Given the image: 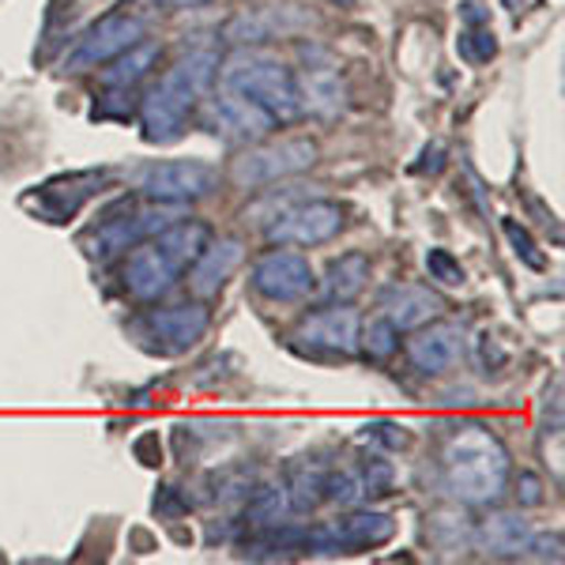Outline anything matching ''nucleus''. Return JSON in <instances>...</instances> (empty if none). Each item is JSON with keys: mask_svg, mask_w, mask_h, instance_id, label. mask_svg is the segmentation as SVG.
Returning a JSON list of instances; mask_svg holds the SVG:
<instances>
[{"mask_svg": "<svg viewBox=\"0 0 565 565\" xmlns=\"http://www.w3.org/2000/svg\"><path fill=\"white\" fill-rule=\"evenodd\" d=\"M441 482L463 505H490L509 487V452L487 426H460L445 437Z\"/></svg>", "mask_w": 565, "mask_h": 565, "instance_id": "1", "label": "nucleus"}, {"mask_svg": "<svg viewBox=\"0 0 565 565\" xmlns=\"http://www.w3.org/2000/svg\"><path fill=\"white\" fill-rule=\"evenodd\" d=\"M218 61L215 53L200 50L181 57L167 76L154 84L140 103V129L148 143H174L185 136L189 117L204 103L207 87H212Z\"/></svg>", "mask_w": 565, "mask_h": 565, "instance_id": "2", "label": "nucleus"}, {"mask_svg": "<svg viewBox=\"0 0 565 565\" xmlns=\"http://www.w3.org/2000/svg\"><path fill=\"white\" fill-rule=\"evenodd\" d=\"M226 90H238L249 103H257L271 121H295L302 114V98H298V76L282 61L268 53H234L223 68Z\"/></svg>", "mask_w": 565, "mask_h": 565, "instance_id": "3", "label": "nucleus"}, {"mask_svg": "<svg viewBox=\"0 0 565 565\" xmlns=\"http://www.w3.org/2000/svg\"><path fill=\"white\" fill-rule=\"evenodd\" d=\"M181 215H185L181 204H159V207H148V212H132V204L125 200L121 215L103 218L95 231H87L84 238H79V245H84V253L90 260H114V257H121V253H129L132 245L154 238L162 226L178 223Z\"/></svg>", "mask_w": 565, "mask_h": 565, "instance_id": "4", "label": "nucleus"}, {"mask_svg": "<svg viewBox=\"0 0 565 565\" xmlns=\"http://www.w3.org/2000/svg\"><path fill=\"white\" fill-rule=\"evenodd\" d=\"M140 193L151 200V204H196V200H207L218 189V170L212 162L200 159H174V162H154V167L140 170L136 178Z\"/></svg>", "mask_w": 565, "mask_h": 565, "instance_id": "5", "label": "nucleus"}, {"mask_svg": "<svg viewBox=\"0 0 565 565\" xmlns=\"http://www.w3.org/2000/svg\"><path fill=\"white\" fill-rule=\"evenodd\" d=\"M313 162H317V143L298 136V140L268 143V148H253L238 154L231 162V181L238 189H257V185H271L279 178L302 174Z\"/></svg>", "mask_w": 565, "mask_h": 565, "instance_id": "6", "label": "nucleus"}, {"mask_svg": "<svg viewBox=\"0 0 565 565\" xmlns=\"http://www.w3.org/2000/svg\"><path fill=\"white\" fill-rule=\"evenodd\" d=\"M148 39V20L132 12H109L106 20H98L84 39L76 42V50L65 57V72H87V68H103L114 57H121L125 50L140 45Z\"/></svg>", "mask_w": 565, "mask_h": 565, "instance_id": "7", "label": "nucleus"}, {"mask_svg": "<svg viewBox=\"0 0 565 565\" xmlns=\"http://www.w3.org/2000/svg\"><path fill=\"white\" fill-rule=\"evenodd\" d=\"M343 223H348V212L335 200H302L271 215L264 234L271 245H324L343 231Z\"/></svg>", "mask_w": 565, "mask_h": 565, "instance_id": "8", "label": "nucleus"}, {"mask_svg": "<svg viewBox=\"0 0 565 565\" xmlns=\"http://www.w3.org/2000/svg\"><path fill=\"white\" fill-rule=\"evenodd\" d=\"M396 535V521L388 513H351L343 521L321 524L306 532V551L317 554H359L388 543Z\"/></svg>", "mask_w": 565, "mask_h": 565, "instance_id": "9", "label": "nucleus"}, {"mask_svg": "<svg viewBox=\"0 0 565 565\" xmlns=\"http://www.w3.org/2000/svg\"><path fill=\"white\" fill-rule=\"evenodd\" d=\"M249 287L257 290L260 298H268V302H302V298L313 295L317 276H313V264H309L302 253L276 249V253H264V257L253 264Z\"/></svg>", "mask_w": 565, "mask_h": 565, "instance_id": "10", "label": "nucleus"}, {"mask_svg": "<svg viewBox=\"0 0 565 565\" xmlns=\"http://www.w3.org/2000/svg\"><path fill=\"white\" fill-rule=\"evenodd\" d=\"M106 178H109L106 170H76V174L53 178L34 189V193H26L23 207H31V212L45 218V223H68L90 196L103 193Z\"/></svg>", "mask_w": 565, "mask_h": 565, "instance_id": "11", "label": "nucleus"}, {"mask_svg": "<svg viewBox=\"0 0 565 565\" xmlns=\"http://www.w3.org/2000/svg\"><path fill=\"white\" fill-rule=\"evenodd\" d=\"M407 359L418 373L426 377H445L463 362V332L449 321H426L415 328V335L407 340Z\"/></svg>", "mask_w": 565, "mask_h": 565, "instance_id": "12", "label": "nucleus"}, {"mask_svg": "<svg viewBox=\"0 0 565 565\" xmlns=\"http://www.w3.org/2000/svg\"><path fill=\"white\" fill-rule=\"evenodd\" d=\"M204 125L215 136H223V140L253 143V140H264L276 121H271L257 103H249L245 95H238V90L223 87V95L204 106Z\"/></svg>", "mask_w": 565, "mask_h": 565, "instance_id": "13", "label": "nucleus"}, {"mask_svg": "<svg viewBox=\"0 0 565 565\" xmlns=\"http://www.w3.org/2000/svg\"><path fill=\"white\" fill-rule=\"evenodd\" d=\"M295 340L309 343L313 354H348L359 351V313L351 306H328V309H317L309 313L302 324H298Z\"/></svg>", "mask_w": 565, "mask_h": 565, "instance_id": "14", "label": "nucleus"}, {"mask_svg": "<svg viewBox=\"0 0 565 565\" xmlns=\"http://www.w3.org/2000/svg\"><path fill=\"white\" fill-rule=\"evenodd\" d=\"M143 324H148V332L159 340V351L181 354L204 340L207 328H212V313L200 302H178V306L151 309V313L143 317Z\"/></svg>", "mask_w": 565, "mask_h": 565, "instance_id": "15", "label": "nucleus"}, {"mask_svg": "<svg viewBox=\"0 0 565 565\" xmlns=\"http://www.w3.org/2000/svg\"><path fill=\"white\" fill-rule=\"evenodd\" d=\"M178 276H181V268L151 238L132 245V253L125 257V268H121L125 287H129V295L140 298V302H154V298L170 295Z\"/></svg>", "mask_w": 565, "mask_h": 565, "instance_id": "16", "label": "nucleus"}, {"mask_svg": "<svg viewBox=\"0 0 565 565\" xmlns=\"http://www.w3.org/2000/svg\"><path fill=\"white\" fill-rule=\"evenodd\" d=\"M313 23L309 15L295 12V8H245V12L234 15L231 23H226V39L238 42V45H253V42H268V39H279V34H295L298 26Z\"/></svg>", "mask_w": 565, "mask_h": 565, "instance_id": "17", "label": "nucleus"}, {"mask_svg": "<svg viewBox=\"0 0 565 565\" xmlns=\"http://www.w3.org/2000/svg\"><path fill=\"white\" fill-rule=\"evenodd\" d=\"M245 257V245L242 238H218V242H207L204 253L193 260V276H189V282H193L196 298H215L218 290L226 287V279L238 271V264Z\"/></svg>", "mask_w": 565, "mask_h": 565, "instance_id": "18", "label": "nucleus"}, {"mask_svg": "<svg viewBox=\"0 0 565 565\" xmlns=\"http://www.w3.org/2000/svg\"><path fill=\"white\" fill-rule=\"evenodd\" d=\"M441 309L445 306L434 290L412 287V282H404V287H388L385 295H381V317H385L388 324H396L399 332H415L418 324L434 321Z\"/></svg>", "mask_w": 565, "mask_h": 565, "instance_id": "19", "label": "nucleus"}, {"mask_svg": "<svg viewBox=\"0 0 565 565\" xmlns=\"http://www.w3.org/2000/svg\"><path fill=\"white\" fill-rule=\"evenodd\" d=\"M527 540H532V524L521 513H494L479 524L476 543L490 558H521Z\"/></svg>", "mask_w": 565, "mask_h": 565, "instance_id": "20", "label": "nucleus"}, {"mask_svg": "<svg viewBox=\"0 0 565 565\" xmlns=\"http://www.w3.org/2000/svg\"><path fill=\"white\" fill-rule=\"evenodd\" d=\"M370 282V257L366 253H343V257H335L328 264L324 271V295L332 298V302H351V298H359L362 290H366Z\"/></svg>", "mask_w": 565, "mask_h": 565, "instance_id": "21", "label": "nucleus"}, {"mask_svg": "<svg viewBox=\"0 0 565 565\" xmlns=\"http://www.w3.org/2000/svg\"><path fill=\"white\" fill-rule=\"evenodd\" d=\"M298 98H302V109L332 117L343 109V84L332 68H309L306 76L298 79Z\"/></svg>", "mask_w": 565, "mask_h": 565, "instance_id": "22", "label": "nucleus"}, {"mask_svg": "<svg viewBox=\"0 0 565 565\" xmlns=\"http://www.w3.org/2000/svg\"><path fill=\"white\" fill-rule=\"evenodd\" d=\"M154 61H159V45L154 42L132 45V50H125L121 57L109 61V68L103 72V84L106 87H136L151 72Z\"/></svg>", "mask_w": 565, "mask_h": 565, "instance_id": "23", "label": "nucleus"}, {"mask_svg": "<svg viewBox=\"0 0 565 565\" xmlns=\"http://www.w3.org/2000/svg\"><path fill=\"white\" fill-rule=\"evenodd\" d=\"M282 513H287V490L282 487H260L257 494L245 505V524L253 532H268V527L282 524Z\"/></svg>", "mask_w": 565, "mask_h": 565, "instance_id": "24", "label": "nucleus"}, {"mask_svg": "<svg viewBox=\"0 0 565 565\" xmlns=\"http://www.w3.org/2000/svg\"><path fill=\"white\" fill-rule=\"evenodd\" d=\"M359 348L366 351L370 359L385 362V359H392V354L399 351V328L388 324L385 317H373L366 328L359 324Z\"/></svg>", "mask_w": 565, "mask_h": 565, "instance_id": "25", "label": "nucleus"}, {"mask_svg": "<svg viewBox=\"0 0 565 565\" xmlns=\"http://www.w3.org/2000/svg\"><path fill=\"white\" fill-rule=\"evenodd\" d=\"M290 505L295 509H313L317 501H324V471L321 468H298L295 479H290V490H287Z\"/></svg>", "mask_w": 565, "mask_h": 565, "instance_id": "26", "label": "nucleus"}, {"mask_svg": "<svg viewBox=\"0 0 565 565\" xmlns=\"http://www.w3.org/2000/svg\"><path fill=\"white\" fill-rule=\"evenodd\" d=\"M457 50L468 65H487V61L498 57V39H494V31H487V26H471V31L460 34Z\"/></svg>", "mask_w": 565, "mask_h": 565, "instance_id": "27", "label": "nucleus"}, {"mask_svg": "<svg viewBox=\"0 0 565 565\" xmlns=\"http://www.w3.org/2000/svg\"><path fill=\"white\" fill-rule=\"evenodd\" d=\"M426 271H430V279L445 282V287H463V264L452 257L449 249H430L426 253Z\"/></svg>", "mask_w": 565, "mask_h": 565, "instance_id": "28", "label": "nucleus"}, {"mask_svg": "<svg viewBox=\"0 0 565 565\" xmlns=\"http://www.w3.org/2000/svg\"><path fill=\"white\" fill-rule=\"evenodd\" d=\"M366 490H362V482L354 471H332V476H324V501H335V505H354Z\"/></svg>", "mask_w": 565, "mask_h": 565, "instance_id": "29", "label": "nucleus"}, {"mask_svg": "<svg viewBox=\"0 0 565 565\" xmlns=\"http://www.w3.org/2000/svg\"><path fill=\"white\" fill-rule=\"evenodd\" d=\"M505 238H509V245H513V253L521 257L527 268H535V271H543L546 268V257L540 249H535V242H532V234L524 231L516 218H505Z\"/></svg>", "mask_w": 565, "mask_h": 565, "instance_id": "30", "label": "nucleus"}, {"mask_svg": "<svg viewBox=\"0 0 565 565\" xmlns=\"http://www.w3.org/2000/svg\"><path fill=\"white\" fill-rule=\"evenodd\" d=\"M516 501H521V509H535L546 501V487L535 471H521L516 476Z\"/></svg>", "mask_w": 565, "mask_h": 565, "instance_id": "31", "label": "nucleus"}, {"mask_svg": "<svg viewBox=\"0 0 565 565\" xmlns=\"http://www.w3.org/2000/svg\"><path fill=\"white\" fill-rule=\"evenodd\" d=\"M524 554L527 558H535V562H562V535L554 532V535H532L524 546Z\"/></svg>", "mask_w": 565, "mask_h": 565, "instance_id": "32", "label": "nucleus"}, {"mask_svg": "<svg viewBox=\"0 0 565 565\" xmlns=\"http://www.w3.org/2000/svg\"><path fill=\"white\" fill-rule=\"evenodd\" d=\"M388 482H392V468L385 460L366 463V482H362V490H366V494H388Z\"/></svg>", "mask_w": 565, "mask_h": 565, "instance_id": "33", "label": "nucleus"}, {"mask_svg": "<svg viewBox=\"0 0 565 565\" xmlns=\"http://www.w3.org/2000/svg\"><path fill=\"white\" fill-rule=\"evenodd\" d=\"M373 437L377 441H385L388 449H407V434H404V426H399V434H392V426L388 423H377V426H370Z\"/></svg>", "mask_w": 565, "mask_h": 565, "instance_id": "34", "label": "nucleus"}, {"mask_svg": "<svg viewBox=\"0 0 565 565\" xmlns=\"http://www.w3.org/2000/svg\"><path fill=\"white\" fill-rule=\"evenodd\" d=\"M159 8H204L212 4V0H154Z\"/></svg>", "mask_w": 565, "mask_h": 565, "instance_id": "35", "label": "nucleus"}, {"mask_svg": "<svg viewBox=\"0 0 565 565\" xmlns=\"http://www.w3.org/2000/svg\"><path fill=\"white\" fill-rule=\"evenodd\" d=\"M505 8H513V12H532V8H540V0H505Z\"/></svg>", "mask_w": 565, "mask_h": 565, "instance_id": "36", "label": "nucleus"}, {"mask_svg": "<svg viewBox=\"0 0 565 565\" xmlns=\"http://www.w3.org/2000/svg\"><path fill=\"white\" fill-rule=\"evenodd\" d=\"M463 15H468V23H482L487 15L479 12V4H463Z\"/></svg>", "mask_w": 565, "mask_h": 565, "instance_id": "37", "label": "nucleus"}, {"mask_svg": "<svg viewBox=\"0 0 565 565\" xmlns=\"http://www.w3.org/2000/svg\"><path fill=\"white\" fill-rule=\"evenodd\" d=\"M328 4H340V8H354V0H328Z\"/></svg>", "mask_w": 565, "mask_h": 565, "instance_id": "38", "label": "nucleus"}]
</instances>
